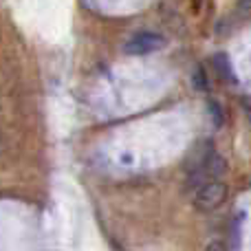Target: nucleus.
Masks as SVG:
<instances>
[{
    "mask_svg": "<svg viewBox=\"0 0 251 251\" xmlns=\"http://www.w3.org/2000/svg\"><path fill=\"white\" fill-rule=\"evenodd\" d=\"M227 199V185L216 178V181H207L196 190L194 194V207L199 212H214L218 209Z\"/></svg>",
    "mask_w": 251,
    "mask_h": 251,
    "instance_id": "obj_1",
    "label": "nucleus"
},
{
    "mask_svg": "<svg viewBox=\"0 0 251 251\" xmlns=\"http://www.w3.org/2000/svg\"><path fill=\"white\" fill-rule=\"evenodd\" d=\"M203 251H227V249H225V245L223 243H209Z\"/></svg>",
    "mask_w": 251,
    "mask_h": 251,
    "instance_id": "obj_6",
    "label": "nucleus"
},
{
    "mask_svg": "<svg viewBox=\"0 0 251 251\" xmlns=\"http://www.w3.org/2000/svg\"><path fill=\"white\" fill-rule=\"evenodd\" d=\"M214 69H216V73L221 79H225V82H229V84H236V75H234V71H231L229 57H227L225 53L214 55Z\"/></svg>",
    "mask_w": 251,
    "mask_h": 251,
    "instance_id": "obj_4",
    "label": "nucleus"
},
{
    "mask_svg": "<svg viewBox=\"0 0 251 251\" xmlns=\"http://www.w3.org/2000/svg\"><path fill=\"white\" fill-rule=\"evenodd\" d=\"M238 9L240 11H251V0H238Z\"/></svg>",
    "mask_w": 251,
    "mask_h": 251,
    "instance_id": "obj_7",
    "label": "nucleus"
},
{
    "mask_svg": "<svg viewBox=\"0 0 251 251\" xmlns=\"http://www.w3.org/2000/svg\"><path fill=\"white\" fill-rule=\"evenodd\" d=\"M225 172H227V161L223 159L218 152L212 150L201 159V163L196 165V170H194V174H192L190 181L201 187L207 181H216V178H221Z\"/></svg>",
    "mask_w": 251,
    "mask_h": 251,
    "instance_id": "obj_2",
    "label": "nucleus"
},
{
    "mask_svg": "<svg viewBox=\"0 0 251 251\" xmlns=\"http://www.w3.org/2000/svg\"><path fill=\"white\" fill-rule=\"evenodd\" d=\"M192 82H194V86L199 88V91H207V75H205V69L203 66H199V69L194 71V75H192Z\"/></svg>",
    "mask_w": 251,
    "mask_h": 251,
    "instance_id": "obj_5",
    "label": "nucleus"
},
{
    "mask_svg": "<svg viewBox=\"0 0 251 251\" xmlns=\"http://www.w3.org/2000/svg\"><path fill=\"white\" fill-rule=\"evenodd\" d=\"M165 44H168V40H165L161 33L141 31V33H134L130 40H126L124 53H128V55H148V53L161 51Z\"/></svg>",
    "mask_w": 251,
    "mask_h": 251,
    "instance_id": "obj_3",
    "label": "nucleus"
}]
</instances>
